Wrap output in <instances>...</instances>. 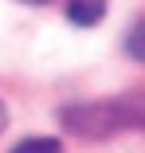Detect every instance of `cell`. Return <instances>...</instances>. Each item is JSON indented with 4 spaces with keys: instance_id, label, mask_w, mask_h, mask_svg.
<instances>
[{
    "instance_id": "obj_3",
    "label": "cell",
    "mask_w": 145,
    "mask_h": 153,
    "mask_svg": "<svg viewBox=\"0 0 145 153\" xmlns=\"http://www.w3.org/2000/svg\"><path fill=\"white\" fill-rule=\"evenodd\" d=\"M12 153H63V145L55 141V137H27V141H20Z\"/></svg>"
},
{
    "instance_id": "obj_5",
    "label": "cell",
    "mask_w": 145,
    "mask_h": 153,
    "mask_svg": "<svg viewBox=\"0 0 145 153\" xmlns=\"http://www.w3.org/2000/svg\"><path fill=\"white\" fill-rule=\"evenodd\" d=\"M4 126H8V110H4V102H0V134H4Z\"/></svg>"
},
{
    "instance_id": "obj_6",
    "label": "cell",
    "mask_w": 145,
    "mask_h": 153,
    "mask_svg": "<svg viewBox=\"0 0 145 153\" xmlns=\"http://www.w3.org/2000/svg\"><path fill=\"white\" fill-rule=\"evenodd\" d=\"M32 4H43V0H32Z\"/></svg>"
},
{
    "instance_id": "obj_2",
    "label": "cell",
    "mask_w": 145,
    "mask_h": 153,
    "mask_svg": "<svg viewBox=\"0 0 145 153\" xmlns=\"http://www.w3.org/2000/svg\"><path fill=\"white\" fill-rule=\"evenodd\" d=\"M106 16V0H67V20L78 27H94Z\"/></svg>"
},
{
    "instance_id": "obj_1",
    "label": "cell",
    "mask_w": 145,
    "mask_h": 153,
    "mask_svg": "<svg viewBox=\"0 0 145 153\" xmlns=\"http://www.w3.org/2000/svg\"><path fill=\"white\" fill-rule=\"evenodd\" d=\"M59 122L78 137H110L126 126H141V114L126 102H75L59 114Z\"/></svg>"
},
{
    "instance_id": "obj_4",
    "label": "cell",
    "mask_w": 145,
    "mask_h": 153,
    "mask_svg": "<svg viewBox=\"0 0 145 153\" xmlns=\"http://www.w3.org/2000/svg\"><path fill=\"white\" fill-rule=\"evenodd\" d=\"M126 51L137 59V63H145V20H137V24H133V32L126 36Z\"/></svg>"
}]
</instances>
